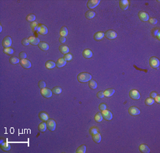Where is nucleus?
I'll list each match as a JSON object with an SVG mask.
<instances>
[{
    "label": "nucleus",
    "mask_w": 160,
    "mask_h": 153,
    "mask_svg": "<svg viewBox=\"0 0 160 153\" xmlns=\"http://www.w3.org/2000/svg\"><path fill=\"white\" fill-rule=\"evenodd\" d=\"M12 44V41L10 36H6L2 41V46L4 49L9 48Z\"/></svg>",
    "instance_id": "7"
},
{
    "label": "nucleus",
    "mask_w": 160,
    "mask_h": 153,
    "mask_svg": "<svg viewBox=\"0 0 160 153\" xmlns=\"http://www.w3.org/2000/svg\"><path fill=\"white\" fill-rule=\"evenodd\" d=\"M26 20L29 22H34L36 20V16L33 14H30L26 16Z\"/></svg>",
    "instance_id": "33"
},
{
    "label": "nucleus",
    "mask_w": 160,
    "mask_h": 153,
    "mask_svg": "<svg viewBox=\"0 0 160 153\" xmlns=\"http://www.w3.org/2000/svg\"><path fill=\"white\" fill-rule=\"evenodd\" d=\"M52 90H51L47 88H44L41 89V94L43 97L46 98H49L52 96Z\"/></svg>",
    "instance_id": "4"
},
{
    "label": "nucleus",
    "mask_w": 160,
    "mask_h": 153,
    "mask_svg": "<svg viewBox=\"0 0 160 153\" xmlns=\"http://www.w3.org/2000/svg\"><path fill=\"white\" fill-rule=\"evenodd\" d=\"M98 132H99V130L98 128H97V127L94 126V127L90 128V134L91 135V136L95 135V134H96V133H98Z\"/></svg>",
    "instance_id": "37"
},
{
    "label": "nucleus",
    "mask_w": 160,
    "mask_h": 153,
    "mask_svg": "<svg viewBox=\"0 0 160 153\" xmlns=\"http://www.w3.org/2000/svg\"><path fill=\"white\" fill-rule=\"evenodd\" d=\"M93 52L90 49H85L83 51V56L85 58H90L93 56Z\"/></svg>",
    "instance_id": "19"
},
{
    "label": "nucleus",
    "mask_w": 160,
    "mask_h": 153,
    "mask_svg": "<svg viewBox=\"0 0 160 153\" xmlns=\"http://www.w3.org/2000/svg\"><path fill=\"white\" fill-rule=\"evenodd\" d=\"M1 148L3 151L4 152H7L9 150H10L11 149V145L8 143V142H3L1 145Z\"/></svg>",
    "instance_id": "20"
},
{
    "label": "nucleus",
    "mask_w": 160,
    "mask_h": 153,
    "mask_svg": "<svg viewBox=\"0 0 160 153\" xmlns=\"http://www.w3.org/2000/svg\"><path fill=\"white\" fill-rule=\"evenodd\" d=\"M149 62L150 66H151L152 68H157L160 66V60H159V58H157V57H154V56L151 57V58H149Z\"/></svg>",
    "instance_id": "2"
},
{
    "label": "nucleus",
    "mask_w": 160,
    "mask_h": 153,
    "mask_svg": "<svg viewBox=\"0 0 160 153\" xmlns=\"http://www.w3.org/2000/svg\"><path fill=\"white\" fill-rule=\"evenodd\" d=\"M68 34V29L65 26H63L61 29V31H60V34H61V36H63V37H65Z\"/></svg>",
    "instance_id": "31"
},
{
    "label": "nucleus",
    "mask_w": 160,
    "mask_h": 153,
    "mask_svg": "<svg viewBox=\"0 0 160 153\" xmlns=\"http://www.w3.org/2000/svg\"><path fill=\"white\" fill-rule=\"evenodd\" d=\"M20 64L21 66L24 68H30L31 67V63L29 60H27V59H22L20 60Z\"/></svg>",
    "instance_id": "13"
},
{
    "label": "nucleus",
    "mask_w": 160,
    "mask_h": 153,
    "mask_svg": "<svg viewBox=\"0 0 160 153\" xmlns=\"http://www.w3.org/2000/svg\"><path fill=\"white\" fill-rule=\"evenodd\" d=\"M102 117L105 120H111L112 119V114L110 110H105L103 111H102Z\"/></svg>",
    "instance_id": "9"
},
{
    "label": "nucleus",
    "mask_w": 160,
    "mask_h": 153,
    "mask_svg": "<svg viewBox=\"0 0 160 153\" xmlns=\"http://www.w3.org/2000/svg\"><path fill=\"white\" fill-rule=\"evenodd\" d=\"M128 113L130 115H132V116H136V115H138L140 114V110L136 107L134 106H132L129 108L128 110Z\"/></svg>",
    "instance_id": "11"
},
{
    "label": "nucleus",
    "mask_w": 160,
    "mask_h": 153,
    "mask_svg": "<svg viewBox=\"0 0 160 153\" xmlns=\"http://www.w3.org/2000/svg\"><path fill=\"white\" fill-rule=\"evenodd\" d=\"M138 16H139V19L142 22H147L149 19V14L147 12H143V11H141L138 13Z\"/></svg>",
    "instance_id": "12"
},
{
    "label": "nucleus",
    "mask_w": 160,
    "mask_h": 153,
    "mask_svg": "<svg viewBox=\"0 0 160 153\" xmlns=\"http://www.w3.org/2000/svg\"><path fill=\"white\" fill-rule=\"evenodd\" d=\"M117 34L116 33L115 31L114 30H108L105 33V37L108 39H115L117 37Z\"/></svg>",
    "instance_id": "3"
},
{
    "label": "nucleus",
    "mask_w": 160,
    "mask_h": 153,
    "mask_svg": "<svg viewBox=\"0 0 160 153\" xmlns=\"http://www.w3.org/2000/svg\"><path fill=\"white\" fill-rule=\"evenodd\" d=\"M92 138H93V140L94 141L95 143H99L101 141V135L99 132H98V133L92 135Z\"/></svg>",
    "instance_id": "28"
},
{
    "label": "nucleus",
    "mask_w": 160,
    "mask_h": 153,
    "mask_svg": "<svg viewBox=\"0 0 160 153\" xmlns=\"http://www.w3.org/2000/svg\"><path fill=\"white\" fill-rule=\"evenodd\" d=\"M39 118L44 121V122H46L48 120H49V115L45 113V112H41L39 113Z\"/></svg>",
    "instance_id": "24"
},
{
    "label": "nucleus",
    "mask_w": 160,
    "mask_h": 153,
    "mask_svg": "<svg viewBox=\"0 0 160 153\" xmlns=\"http://www.w3.org/2000/svg\"><path fill=\"white\" fill-rule=\"evenodd\" d=\"M30 26L31 28V29L33 30V31L36 32L38 30V24L36 22H31V24H30Z\"/></svg>",
    "instance_id": "36"
},
{
    "label": "nucleus",
    "mask_w": 160,
    "mask_h": 153,
    "mask_svg": "<svg viewBox=\"0 0 160 153\" xmlns=\"http://www.w3.org/2000/svg\"><path fill=\"white\" fill-rule=\"evenodd\" d=\"M100 3V0H90L87 3V7L88 9H92L95 8Z\"/></svg>",
    "instance_id": "8"
},
{
    "label": "nucleus",
    "mask_w": 160,
    "mask_h": 153,
    "mask_svg": "<svg viewBox=\"0 0 160 153\" xmlns=\"http://www.w3.org/2000/svg\"><path fill=\"white\" fill-rule=\"evenodd\" d=\"M106 108H107L106 104H105V103H101V104H100V105H99V110H100V111H103V110H106Z\"/></svg>",
    "instance_id": "44"
},
{
    "label": "nucleus",
    "mask_w": 160,
    "mask_h": 153,
    "mask_svg": "<svg viewBox=\"0 0 160 153\" xmlns=\"http://www.w3.org/2000/svg\"><path fill=\"white\" fill-rule=\"evenodd\" d=\"M59 51H61L63 54H66L69 53V48L65 45H61L59 46Z\"/></svg>",
    "instance_id": "27"
},
{
    "label": "nucleus",
    "mask_w": 160,
    "mask_h": 153,
    "mask_svg": "<svg viewBox=\"0 0 160 153\" xmlns=\"http://www.w3.org/2000/svg\"><path fill=\"white\" fill-rule=\"evenodd\" d=\"M91 79H92V76L86 72H82L79 73L77 76V80H78V82L82 83L89 82Z\"/></svg>",
    "instance_id": "1"
},
{
    "label": "nucleus",
    "mask_w": 160,
    "mask_h": 153,
    "mask_svg": "<svg viewBox=\"0 0 160 153\" xmlns=\"http://www.w3.org/2000/svg\"><path fill=\"white\" fill-rule=\"evenodd\" d=\"M38 130L40 131V132H45L46 130V128H47V125H46V123H45V122H42V123H41L39 125H38Z\"/></svg>",
    "instance_id": "25"
},
{
    "label": "nucleus",
    "mask_w": 160,
    "mask_h": 153,
    "mask_svg": "<svg viewBox=\"0 0 160 153\" xmlns=\"http://www.w3.org/2000/svg\"><path fill=\"white\" fill-rule=\"evenodd\" d=\"M149 22L151 24H152V25H155V24H157V19H156V18H154V17H152V18H149Z\"/></svg>",
    "instance_id": "41"
},
{
    "label": "nucleus",
    "mask_w": 160,
    "mask_h": 153,
    "mask_svg": "<svg viewBox=\"0 0 160 153\" xmlns=\"http://www.w3.org/2000/svg\"><path fill=\"white\" fill-rule=\"evenodd\" d=\"M19 58L22 60V59H26L27 55L25 52H21L19 54Z\"/></svg>",
    "instance_id": "45"
},
{
    "label": "nucleus",
    "mask_w": 160,
    "mask_h": 153,
    "mask_svg": "<svg viewBox=\"0 0 160 153\" xmlns=\"http://www.w3.org/2000/svg\"><path fill=\"white\" fill-rule=\"evenodd\" d=\"M37 31L38 32V34H40L41 35H46L48 34V28L44 24H40V25H38Z\"/></svg>",
    "instance_id": "10"
},
{
    "label": "nucleus",
    "mask_w": 160,
    "mask_h": 153,
    "mask_svg": "<svg viewBox=\"0 0 160 153\" xmlns=\"http://www.w3.org/2000/svg\"><path fill=\"white\" fill-rule=\"evenodd\" d=\"M157 95V93H156V92H152L151 93H150V98H154Z\"/></svg>",
    "instance_id": "48"
},
{
    "label": "nucleus",
    "mask_w": 160,
    "mask_h": 153,
    "mask_svg": "<svg viewBox=\"0 0 160 153\" xmlns=\"http://www.w3.org/2000/svg\"><path fill=\"white\" fill-rule=\"evenodd\" d=\"M9 61L12 64H17L19 63H20V60L19 58H18L16 56H12L9 58Z\"/></svg>",
    "instance_id": "35"
},
{
    "label": "nucleus",
    "mask_w": 160,
    "mask_h": 153,
    "mask_svg": "<svg viewBox=\"0 0 160 153\" xmlns=\"http://www.w3.org/2000/svg\"><path fill=\"white\" fill-rule=\"evenodd\" d=\"M65 59V61H71L72 60V58H73V56L71 54V53H66V54H65V56H64V57H63Z\"/></svg>",
    "instance_id": "40"
},
{
    "label": "nucleus",
    "mask_w": 160,
    "mask_h": 153,
    "mask_svg": "<svg viewBox=\"0 0 160 153\" xmlns=\"http://www.w3.org/2000/svg\"><path fill=\"white\" fill-rule=\"evenodd\" d=\"M159 32H160L159 29H157V28L154 29H152V35L154 37H156L157 35V34H158Z\"/></svg>",
    "instance_id": "43"
},
{
    "label": "nucleus",
    "mask_w": 160,
    "mask_h": 153,
    "mask_svg": "<svg viewBox=\"0 0 160 153\" xmlns=\"http://www.w3.org/2000/svg\"><path fill=\"white\" fill-rule=\"evenodd\" d=\"M88 86H89V87H90L91 89H95V88L98 87V83H96L95 80L91 79V80L89 81V83H88Z\"/></svg>",
    "instance_id": "29"
},
{
    "label": "nucleus",
    "mask_w": 160,
    "mask_h": 153,
    "mask_svg": "<svg viewBox=\"0 0 160 153\" xmlns=\"http://www.w3.org/2000/svg\"><path fill=\"white\" fill-rule=\"evenodd\" d=\"M38 87L40 88H46V83H45V81L44 80H39V82H38Z\"/></svg>",
    "instance_id": "42"
},
{
    "label": "nucleus",
    "mask_w": 160,
    "mask_h": 153,
    "mask_svg": "<svg viewBox=\"0 0 160 153\" xmlns=\"http://www.w3.org/2000/svg\"><path fill=\"white\" fill-rule=\"evenodd\" d=\"M115 89L109 88V89L105 90L104 91V95H105V96H106V97H111V96L113 95V94L115 93Z\"/></svg>",
    "instance_id": "26"
},
{
    "label": "nucleus",
    "mask_w": 160,
    "mask_h": 153,
    "mask_svg": "<svg viewBox=\"0 0 160 153\" xmlns=\"http://www.w3.org/2000/svg\"><path fill=\"white\" fill-rule=\"evenodd\" d=\"M2 31V26L1 25H0V32H1Z\"/></svg>",
    "instance_id": "51"
},
{
    "label": "nucleus",
    "mask_w": 160,
    "mask_h": 153,
    "mask_svg": "<svg viewBox=\"0 0 160 153\" xmlns=\"http://www.w3.org/2000/svg\"><path fill=\"white\" fill-rule=\"evenodd\" d=\"M29 43L31 45H34V46L38 45V44L40 43L39 38H38V37H36V36H30L29 38Z\"/></svg>",
    "instance_id": "17"
},
{
    "label": "nucleus",
    "mask_w": 160,
    "mask_h": 153,
    "mask_svg": "<svg viewBox=\"0 0 160 153\" xmlns=\"http://www.w3.org/2000/svg\"><path fill=\"white\" fill-rule=\"evenodd\" d=\"M46 125H47V128L50 131H54L56 127V121L53 119H49L46 121Z\"/></svg>",
    "instance_id": "6"
},
{
    "label": "nucleus",
    "mask_w": 160,
    "mask_h": 153,
    "mask_svg": "<svg viewBox=\"0 0 160 153\" xmlns=\"http://www.w3.org/2000/svg\"><path fill=\"white\" fill-rule=\"evenodd\" d=\"M66 61H65V59L63 57V58H60L59 59H58V61H56V67H58V68H62V67H63V66H65V64H66Z\"/></svg>",
    "instance_id": "18"
},
{
    "label": "nucleus",
    "mask_w": 160,
    "mask_h": 153,
    "mask_svg": "<svg viewBox=\"0 0 160 153\" xmlns=\"http://www.w3.org/2000/svg\"><path fill=\"white\" fill-rule=\"evenodd\" d=\"M154 101L156 102H157V103H160V95H157L154 98Z\"/></svg>",
    "instance_id": "50"
},
{
    "label": "nucleus",
    "mask_w": 160,
    "mask_h": 153,
    "mask_svg": "<svg viewBox=\"0 0 160 153\" xmlns=\"http://www.w3.org/2000/svg\"><path fill=\"white\" fill-rule=\"evenodd\" d=\"M94 119H95V120L96 122L100 123V122L102 120V119H103L102 115V113H97L95 114V117H94Z\"/></svg>",
    "instance_id": "34"
},
{
    "label": "nucleus",
    "mask_w": 160,
    "mask_h": 153,
    "mask_svg": "<svg viewBox=\"0 0 160 153\" xmlns=\"http://www.w3.org/2000/svg\"><path fill=\"white\" fill-rule=\"evenodd\" d=\"M119 6L122 10H127L129 7V1L127 0H120L119 1Z\"/></svg>",
    "instance_id": "14"
},
{
    "label": "nucleus",
    "mask_w": 160,
    "mask_h": 153,
    "mask_svg": "<svg viewBox=\"0 0 160 153\" xmlns=\"http://www.w3.org/2000/svg\"><path fill=\"white\" fill-rule=\"evenodd\" d=\"M86 153V146L85 145H82L78 147L76 150V153Z\"/></svg>",
    "instance_id": "30"
},
{
    "label": "nucleus",
    "mask_w": 160,
    "mask_h": 153,
    "mask_svg": "<svg viewBox=\"0 0 160 153\" xmlns=\"http://www.w3.org/2000/svg\"><path fill=\"white\" fill-rule=\"evenodd\" d=\"M129 95L132 99L135 100V101L139 100L140 98V94H139V91L135 89L131 90L129 93Z\"/></svg>",
    "instance_id": "5"
},
{
    "label": "nucleus",
    "mask_w": 160,
    "mask_h": 153,
    "mask_svg": "<svg viewBox=\"0 0 160 153\" xmlns=\"http://www.w3.org/2000/svg\"><path fill=\"white\" fill-rule=\"evenodd\" d=\"M52 93L53 94H56V95H59L62 93V88L59 86H56V87H54L53 89H52Z\"/></svg>",
    "instance_id": "32"
},
{
    "label": "nucleus",
    "mask_w": 160,
    "mask_h": 153,
    "mask_svg": "<svg viewBox=\"0 0 160 153\" xmlns=\"http://www.w3.org/2000/svg\"><path fill=\"white\" fill-rule=\"evenodd\" d=\"M3 51H4V53H6V54H8V55H12V54H13L14 53V49H12V48H6V49H4V50H3Z\"/></svg>",
    "instance_id": "38"
},
{
    "label": "nucleus",
    "mask_w": 160,
    "mask_h": 153,
    "mask_svg": "<svg viewBox=\"0 0 160 153\" xmlns=\"http://www.w3.org/2000/svg\"><path fill=\"white\" fill-rule=\"evenodd\" d=\"M22 45H24V46H29V38H24L23 40H22Z\"/></svg>",
    "instance_id": "46"
},
{
    "label": "nucleus",
    "mask_w": 160,
    "mask_h": 153,
    "mask_svg": "<svg viewBox=\"0 0 160 153\" xmlns=\"http://www.w3.org/2000/svg\"><path fill=\"white\" fill-rule=\"evenodd\" d=\"M105 37V34L102 31H98L97 33H95V34L94 35V38L96 41H100L101 39Z\"/></svg>",
    "instance_id": "22"
},
{
    "label": "nucleus",
    "mask_w": 160,
    "mask_h": 153,
    "mask_svg": "<svg viewBox=\"0 0 160 153\" xmlns=\"http://www.w3.org/2000/svg\"><path fill=\"white\" fill-rule=\"evenodd\" d=\"M38 48L42 50V51H48L49 49V44L46 43V42H44V41H41L39 44H38Z\"/></svg>",
    "instance_id": "16"
},
{
    "label": "nucleus",
    "mask_w": 160,
    "mask_h": 153,
    "mask_svg": "<svg viewBox=\"0 0 160 153\" xmlns=\"http://www.w3.org/2000/svg\"><path fill=\"white\" fill-rule=\"evenodd\" d=\"M154 102V100L153 98H147L145 100V105H148V106L152 105Z\"/></svg>",
    "instance_id": "39"
},
{
    "label": "nucleus",
    "mask_w": 160,
    "mask_h": 153,
    "mask_svg": "<svg viewBox=\"0 0 160 153\" xmlns=\"http://www.w3.org/2000/svg\"><path fill=\"white\" fill-rule=\"evenodd\" d=\"M65 37H63V36H61L59 39H58V41H59V42L60 43H61V44H63V43H65Z\"/></svg>",
    "instance_id": "49"
},
{
    "label": "nucleus",
    "mask_w": 160,
    "mask_h": 153,
    "mask_svg": "<svg viewBox=\"0 0 160 153\" xmlns=\"http://www.w3.org/2000/svg\"><path fill=\"white\" fill-rule=\"evenodd\" d=\"M45 66L47 69H53V68H55L56 66V64L53 61H48L46 62Z\"/></svg>",
    "instance_id": "21"
},
{
    "label": "nucleus",
    "mask_w": 160,
    "mask_h": 153,
    "mask_svg": "<svg viewBox=\"0 0 160 153\" xmlns=\"http://www.w3.org/2000/svg\"><path fill=\"white\" fill-rule=\"evenodd\" d=\"M139 150L141 153H150V149L147 145L145 144H141L139 146Z\"/></svg>",
    "instance_id": "15"
},
{
    "label": "nucleus",
    "mask_w": 160,
    "mask_h": 153,
    "mask_svg": "<svg viewBox=\"0 0 160 153\" xmlns=\"http://www.w3.org/2000/svg\"><path fill=\"white\" fill-rule=\"evenodd\" d=\"M104 96H105V95H104V92L103 91H99L98 93H97V97L98 98H103Z\"/></svg>",
    "instance_id": "47"
},
{
    "label": "nucleus",
    "mask_w": 160,
    "mask_h": 153,
    "mask_svg": "<svg viewBox=\"0 0 160 153\" xmlns=\"http://www.w3.org/2000/svg\"><path fill=\"white\" fill-rule=\"evenodd\" d=\"M95 16V12L94 11H93V10L87 11L86 13V14H85V16L86 17V19H91L94 18Z\"/></svg>",
    "instance_id": "23"
}]
</instances>
